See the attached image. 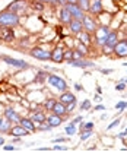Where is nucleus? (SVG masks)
I'll return each mask as SVG.
<instances>
[{"mask_svg":"<svg viewBox=\"0 0 127 152\" xmlns=\"http://www.w3.org/2000/svg\"><path fill=\"white\" fill-rule=\"evenodd\" d=\"M4 117L10 121V123H19V120H20V115L18 114V111H15L13 108H6L4 110Z\"/></svg>","mask_w":127,"mask_h":152,"instance_id":"19","label":"nucleus"},{"mask_svg":"<svg viewBox=\"0 0 127 152\" xmlns=\"http://www.w3.org/2000/svg\"><path fill=\"white\" fill-rule=\"evenodd\" d=\"M126 108H127V101H118V102L115 104V110H117V113L118 114L124 113Z\"/></svg>","mask_w":127,"mask_h":152,"instance_id":"27","label":"nucleus"},{"mask_svg":"<svg viewBox=\"0 0 127 152\" xmlns=\"http://www.w3.org/2000/svg\"><path fill=\"white\" fill-rule=\"evenodd\" d=\"M51 151H67V148L61 146V145H54V146H51Z\"/></svg>","mask_w":127,"mask_h":152,"instance_id":"41","label":"nucleus"},{"mask_svg":"<svg viewBox=\"0 0 127 152\" xmlns=\"http://www.w3.org/2000/svg\"><path fill=\"white\" fill-rule=\"evenodd\" d=\"M58 101H60V102H63V104H66V105H69L70 102H73V101H77V99H76V95L67 89V91H64V92H61V94H60V96H58Z\"/></svg>","mask_w":127,"mask_h":152,"instance_id":"16","label":"nucleus"},{"mask_svg":"<svg viewBox=\"0 0 127 152\" xmlns=\"http://www.w3.org/2000/svg\"><path fill=\"white\" fill-rule=\"evenodd\" d=\"M99 110H105V105L98 104V105H95V107H93V111H99Z\"/></svg>","mask_w":127,"mask_h":152,"instance_id":"48","label":"nucleus"},{"mask_svg":"<svg viewBox=\"0 0 127 152\" xmlns=\"http://www.w3.org/2000/svg\"><path fill=\"white\" fill-rule=\"evenodd\" d=\"M29 130H26L23 126H20L19 123H16L15 126H12L10 127V130H9V134L13 137V136H16V137H23V136H28L29 134Z\"/></svg>","mask_w":127,"mask_h":152,"instance_id":"12","label":"nucleus"},{"mask_svg":"<svg viewBox=\"0 0 127 152\" xmlns=\"http://www.w3.org/2000/svg\"><path fill=\"white\" fill-rule=\"evenodd\" d=\"M91 107H92V104L89 99H83L82 104H80V110L82 111H88V110H91Z\"/></svg>","mask_w":127,"mask_h":152,"instance_id":"31","label":"nucleus"},{"mask_svg":"<svg viewBox=\"0 0 127 152\" xmlns=\"http://www.w3.org/2000/svg\"><path fill=\"white\" fill-rule=\"evenodd\" d=\"M74 89L76 91H82V85L80 83H74Z\"/></svg>","mask_w":127,"mask_h":152,"instance_id":"50","label":"nucleus"},{"mask_svg":"<svg viewBox=\"0 0 127 152\" xmlns=\"http://www.w3.org/2000/svg\"><path fill=\"white\" fill-rule=\"evenodd\" d=\"M47 80H48V83L55 88L57 91H60V92H64V91H67L69 89V86H67V82L61 77V76L58 75H48L47 77Z\"/></svg>","mask_w":127,"mask_h":152,"instance_id":"2","label":"nucleus"},{"mask_svg":"<svg viewBox=\"0 0 127 152\" xmlns=\"http://www.w3.org/2000/svg\"><path fill=\"white\" fill-rule=\"evenodd\" d=\"M127 133L126 132H121V133H118V134H117V137H118V139H124V136H126Z\"/></svg>","mask_w":127,"mask_h":152,"instance_id":"49","label":"nucleus"},{"mask_svg":"<svg viewBox=\"0 0 127 152\" xmlns=\"http://www.w3.org/2000/svg\"><path fill=\"white\" fill-rule=\"evenodd\" d=\"M69 28H70V32L72 34H79V32H82L83 31V23H82V20H79V19H73L72 22L69 23Z\"/></svg>","mask_w":127,"mask_h":152,"instance_id":"21","label":"nucleus"},{"mask_svg":"<svg viewBox=\"0 0 127 152\" xmlns=\"http://www.w3.org/2000/svg\"><path fill=\"white\" fill-rule=\"evenodd\" d=\"M99 72L102 75H111L112 73V69H99Z\"/></svg>","mask_w":127,"mask_h":152,"instance_id":"45","label":"nucleus"},{"mask_svg":"<svg viewBox=\"0 0 127 152\" xmlns=\"http://www.w3.org/2000/svg\"><path fill=\"white\" fill-rule=\"evenodd\" d=\"M104 9L102 6V0H89V9H88V13L91 15H98L101 13Z\"/></svg>","mask_w":127,"mask_h":152,"instance_id":"14","label":"nucleus"},{"mask_svg":"<svg viewBox=\"0 0 127 152\" xmlns=\"http://www.w3.org/2000/svg\"><path fill=\"white\" fill-rule=\"evenodd\" d=\"M118 42V34H117V31H109L108 37H107V41H105V44L104 45H107L109 48H114V45Z\"/></svg>","mask_w":127,"mask_h":152,"instance_id":"22","label":"nucleus"},{"mask_svg":"<svg viewBox=\"0 0 127 152\" xmlns=\"http://www.w3.org/2000/svg\"><path fill=\"white\" fill-rule=\"evenodd\" d=\"M73 58H83V54L79 50H73Z\"/></svg>","mask_w":127,"mask_h":152,"instance_id":"43","label":"nucleus"},{"mask_svg":"<svg viewBox=\"0 0 127 152\" xmlns=\"http://www.w3.org/2000/svg\"><path fill=\"white\" fill-rule=\"evenodd\" d=\"M58 20H60L63 25H69V23L73 20L72 15H70V12H69V9H67L64 4L60 7V12H58Z\"/></svg>","mask_w":127,"mask_h":152,"instance_id":"13","label":"nucleus"},{"mask_svg":"<svg viewBox=\"0 0 127 152\" xmlns=\"http://www.w3.org/2000/svg\"><path fill=\"white\" fill-rule=\"evenodd\" d=\"M44 4H53V6H55L57 4V0H41Z\"/></svg>","mask_w":127,"mask_h":152,"instance_id":"46","label":"nucleus"},{"mask_svg":"<svg viewBox=\"0 0 127 152\" xmlns=\"http://www.w3.org/2000/svg\"><path fill=\"white\" fill-rule=\"evenodd\" d=\"M55 101H57V99H54V98H48V99L44 102V110H47V111H51V110H53V107H54Z\"/></svg>","mask_w":127,"mask_h":152,"instance_id":"28","label":"nucleus"},{"mask_svg":"<svg viewBox=\"0 0 127 152\" xmlns=\"http://www.w3.org/2000/svg\"><path fill=\"white\" fill-rule=\"evenodd\" d=\"M19 124H20V126H23V127H25L26 130H29V132H35V130H36V123H34V120H32V118H28V117H20Z\"/></svg>","mask_w":127,"mask_h":152,"instance_id":"18","label":"nucleus"},{"mask_svg":"<svg viewBox=\"0 0 127 152\" xmlns=\"http://www.w3.org/2000/svg\"><path fill=\"white\" fill-rule=\"evenodd\" d=\"M66 3H77V0H66Z\"/></svg>","mask_w":127,"mask_h":152,"instance_id":"54","label":"nucleus"},{"mask_svg":"<svg viewBox=\"0 0 127 152\" xmlns=\"http://www.w3.org/2000/svg\"><path fill=\"white\" fill-rule=\"evenodd\" d=\"M3 145H4V137L0 136V146H3Z\"/></svg>","mask_w":127,"mask_h":152,"instance_id":"53","label":"nucleus"},{"mask_svg":"<svg viewBox=\"0 0 127 152\" xmlns=\"http://www.w3.org/2000/svg\"><path fill=\"white\" fill-rule=\"evenodd\" d=\"M10 127H12V123L6 117H3V118L0 117V133H9Z\"/></svg>","mask_w":127,"mask_h":152,"instance_id":"25","label":"nucleus"},{"mask_svg":"<svg viewBox=\"0 0 127 152\" xmlns=\"http://www.w3.org/2000/svg\"><path fill=\"white\" fill-rule=\"evenodd\" d=\"M80 130H93V121L82 123V124H80Z\"/></svg>","mask_w":127,"mask_h":152,"instance_id":"35","label":"nucleus"},{"mask_svg":"<svg viewBox=\"0 0 127 152\" xmlns=\"http://www.w3.org/2000/svg\"><path fill=\"white\" fill-rule=\"evenodd\" d=\"M50 60L54 61V63L64 61V50H63L61 47H55L54 50L51 51V58H50Z\"/></svg>","mask_w":127,"mask_h":152,"instance_id":"17","label":"nucleus"},{"mask_svg":"<svg viewBox=\"0 0 127 152\" xmlns=\"http://www.w3.org/2000/svg\"><path fill=\"white\" fill-rule=\"evenodd\" d=\"M64 133H66V134H69V136L76 134V124H73V123L67 124V126H66V129H64Z\"/></svg>","mask_w":127,"mask_h":152,"instance_id":"29","label":"nucleus"},{"mask_svg":"<svg viewBox=\"0 0 127 152\" xmlns=\"http://www.w3.org/2000/svg\"><path fill=\"white\" fill-rule=\"evenodd\" d=\"M95 99H96V101H101V96H99V94L95 95Z\"/></svg>","mask_w":127,"mask_h":152,"instance_id":"55","label":"nucleus"},{"mask_svg":"<svg viewBox=\"0 0 127 152\" xmlns=\"http://www.w3.org/2000/svg\"><path fill=\"white\" fill-rule=\"evenodd\" d=\"M13 39H15L13 29L9 28V26L0 25V41H3V42H12Z\"/></svg>","mask_w":127,"mask_h":152,"instance_id":"8","label":"nucleus"},{"mask_svg":"<svg viewBox=\"0 0 127 152\" xmlns=\"http://www.w3.org/2000/svg\"><path fill=\"white\" fill-rule=\"evenodd\" d=\"M112 51H114V54H115V56L120 57V58L127 57V39H121V41H118V42L114 45Z\"/></svg>","mask_w":127,"mask_h":152,"instance_id":"10","label":"nucleus"},{"mask_svg":"<svg viewBox=\"0 0 127 152\" xmlns=\"http://www.w3.org/2000/svg\"><path fill=\"white\" fill-rule=\"evenodd\" d=\"M108 34H109V28H108V26H105V25L98 26V28H96V31L93 32L95 44H96V45H99V47H102V45L105 44V41H107Z\"/></svg>","mask_w":127,"mask_h":152,"instance_id":"3","label":"nucleus"},{"mask_svg":"<svg viewBox=\"0 0 127 152\" xmlns=\"http://www.w3.org/2000/svg\"><path fill=\"white\" fill-rule=\"evenodd\" d=\"M76 50H79L83 56H85V54H88V51H89V50H88V47H86V44H83V42H80V41H79V44H77V48H76Z\"/></svg>","mask_w":127,"mask_h":152,"instance_id":"33","label":"nucleus"},{"mask_svg":"<svg viewBox=\"0 0 127 152\" xmlns=\"http://www.w3.org/2000/svg\"><path fill=\"white\" fill-rule=\"evenodd\" d=\"M70 66L73 67H80V69H91V67H95L93 61L91 60H85V58H73L70 61H67Z\"/></svg>","mask_w":127,"mask_h":152,"instance_id":"11","label":"nucleus"},{"mask_svg":"<svg viewBox=\"0 0 127 152\" xmlns=\"http://www.w3.org/2000/svg\"><path fill=\"white\" fill-rule=\"evenodd\" d=\"M120 124V118H117V120H112L111 123L108 124V127H107V130H111V129H114L115 126H118Z\"/></svg>","mask_w":127,"mask_h":152,"instance_id":"38","label":"nucleus"},{"mask_svg":"<svg viewBox=\"0 0 127 152\" xmlns=\"http://www.w3.org/2000/svg\"><path fill=\"white\" fill-rule=\"evenodd\" d=\"M76 104H77V101H73V102H70L69 105H66V107H67V111H69V113H70V111H73V110L76 108Z\"/></svg>","mask_w":127,"mask_h":152,"instance_id":"42","label":"nucleus"},{"mask_svg":"<svg viewBox=\"0 0 127 152\" xmlns=\"http://www.w3.org/2000/svg\"><path fill=\"white\" fill-rule=\"evenodd\" d=\"M73 60V50L69 48V50H64V61H70Z\"/></svg>","mask_w":127,"mask_h":152,"instance_id":"36","label":"nucleus"},{"mask_svg":"<svg viewBox=\"0 0 127 152\" xmlns=\"http://www.w3.org/2000/svg\"><path fill=\"white\" fill-rule=\"evenodd\" d=\"M57 4L63 6V4H66V0H57Z\"/></svg>","mask_w":127,"mask_h":152,"instance_id":"52","label":"nucleus"},{"mask_svg":"<svg viewBox=\"0 0 127 152\" xmlns=\"http://www.w3.org/2000/svg\"><path fill=\"white\" fill-rule=\"evenodd\" d=\"M53 127L48 124V123H39V126H36V130H41V132H50Z\"/></svg>","mask_w":127,"mask_h":152,"instance_id":"30","label":"nucleus"},{"mask_svg":"<svg viewBox=\"0 0 127 152\" xmlns=\"http://www.w3.org/2000/svg\"><path fill=\"white\" fill-rule=\"evenodd\" d=\"M35 151H39V152H48V151H51V148H48V146H41V148H36Z\"/></svg>","mask_w":127,"mask_h":152,"instance_id":"47","label":"nucleus"},{"mask_svg":"<svg viewBox=\"0 0 127 152\" xmlns=\"http://www.w3.org/2000/svg\"><path fill=\"white\" fill-rule=\"evenodd\" d=\"M126 133H127V129H126Z\"/></svg>","mask_w":127,"mask_h":152,"instance_id":"58","label":"nucleus"},{"mask_svg":"<svg viewBox=\"0 0 127 152\" xmlns=\"http://www.w3.org/2000/svg\"><path fill=\"white\" fill-rule=\"evenodd\" d=\"M51 113H54V114H57V115L64 117V115L69 113V111H67L66 104H63V102H60V101H55V104H54V107H53V110H51Z\"/></svg>","mask_w":127,"mask_h":152,"instance_id":"20","label":"nucleus"},{"mask_svg":"<svg viewBox=\"0 0 127 152\" xmlns=\"http://www.w3.org/2000/svg\"><path fill=\"white\" fill-rule=\"evenodd\" d=\"M26 7H28V1L26 0H13L12 3L7 4L6 9H9V10H12V12L19 15V12H23Z\"/></svg>","mask_w":127,"mask_h":152,"instance_id":"9","label":"nucleus"},{"mask_svg":"<svg viewBox=\"0 0 127 152\" xmlns=\"http://www.w3.org/2000/svg\"><path fill=\"white\" fill-rule=\"evenodd\" d=\"M64 6L69 9V12H70V15H72L73 19H79V20L83 19V16H85V10H83L77 3H66Z\"/></svg>","mask_w":127,"mask_h":152,"instance_id":"6","label":"nucleus"},{"mask_svg":"<svg viewBox=\"0 0 127 152\" xmlns=\"http://www.w3.org/2000/svg\"><path fill=\"white\" fill-rule=\"evenodd\" d=\"M92 133H93V130H82V132H80V140L83 142V140L89 139L92 136Z\"/></svg>","mask_w":127,"mask_h":152,"instance_id":"32","label":"nucleus"},{"mask_svg":"<svg viewBox=\"0 0 127 152\" xmlns=\"http://www.w3.org/2000/svg\"><path fill=\"white\" fill-rule=\"evenodd\" d=\"M123 66H124V67H127V61H126V63H123Z\"/></svg>","mask_w":127,"mask_h":152,"instance_id":"57","label":"nucleus"},{"mask_svg":"<svg viewBox=\"0 0 127 152\" xmlns=\"http://www.w3.org/2000/svg\"><path fill=\"white\" fill-rule=\"evenodd\" d=\"M77 37H79V41L80 42H83V44H86V45H89L91 44V41H92V34L91 32H88V31H82V32H79L77 34Z\"/></svg>","mask_w":127,"mask_h":152,"instance_id":"23","label":"nucleus"},{"mask_svg":"<svg viewBox=\"0 0 127 152\" xmlns=\"http://www.w3.org/2000/svg\"><path fill=\"white\" fill-rule=\"evenodd\" d=\"M77 4H79L85 12H88V9H89V0H77Z\"/></svg>","mask_w":127,"mask_h":152,"instance_id":"34","label":"nucleus"},{"mask_svg":"<svg viewBox=\"0 0 127 152\" xmlns=\"http://www.w3.org/2000/svg\"><path fill=\"white\" fill-rule=\"evenodd\" d=\"M126 88L127 86H126V83H124L123 80H120L118 83H115V91H118V92H123Z\"/></svg>","mask_w":127,"mask_h":152,"instance_id":"37","label":"nucleus"},{"mask_svg":"<svg viewBox=\"0 0 127 152\" xmlns=\"http://www.w3.org/2000/svg\"><path fill=\"white\" fill-rule=\"evenodd\" d=\"M0 25L3 26H9V28H15L19 25V15L9 10V9H4L0 12Z\"/></svg>","mask_w":127,"mask_h":152,"instance_id":"1","label":"nucleus"},{"mask_svg":"<svg viewBox=\"0 0 127 152\" xmlns=\"http://www.w3.org/2000/svg\"><path fill=\"white\" fill-rule=\"evenodd\" d=\"M13 143H19L20 142V137H16V136H13V140H12Z\"/></svg>","mask_w":127,"mask_h":152,"instance_id":"51","label":"nucleus"},{"mask_svg":"<svg viewBox=\"0 0 127 152\" xmlns=\"http://www.w3.org/2000/svg\"><path fill=\"white\" fill-rule=\"evenodd\" d=\"M82 23H83V29L88 31V32H91V34H93L96 31V28H98V25H96L95 19L92 18L91 13H85V16L82 19Z\"/></svg>","mask_w":127,"mask_h":152,"instance_id":"7","label":"nucleus"},{"mask_svg":"<svg viewBox=\"0 0 127 152\" xmlns=\"http://www.w3.org/2000/svg\"><path fill=\"white\" fill-rule=\"evenodd\" d=\"M121 80H123V82H124V83H127V77H126V79H121Z\"/></svg>","mask_w":127,"mask_h":152,"instance_id":"56","label":"nucleus"},{"mask_svg":"<svg viewBox=\"0 0 127 152\" xmlns=\"http://www.w3.org/2000/svg\"><path fill=\"white\" fill-rule=\"evenodd\" d=\"M64 142H67V139H66V137H63V136H60V137H54V139H53V143H64Z\"/></svg>","mask_w":127,"mask_h":152,"instance_id":"39","label":"nucleus"},{"mask_svg":"<svg viewBox=\"0 0 127 152\" xmlns=\"http://www.w3.org/2000/svg\"><path fill=\"white\" fill-rule=\"evenodd\" d=\"M29 54L34 57V58H36V60H41V61H47V60L51 58V51H47V50H44L41 47L31 48V53Z\"/></svg>","mask_w":127,"mask_h":152,"instance_id":"5","label":"nucleus"},{"mask_svg":"<svg viewBox=\"0 0 127 152\" xmlns=\"http://www.w3.org/2000/svg\"><path fill=\"white\" fill-rule=\"evenodd\" d=\"M31 118L34 120V123L39 124V123H44V121L47 120V115H45V113H44L42 110H39V111H35V113L32 114Z\"/></svg>","mask_w":127,"mask_h":152,"instance_id":"24","label":"nucleus"},{"mask_svg":"<svg viewBox=\"0 0 127 152\" xmlns=\"http://www.w3.org/2000/svg\"><path fill=\"white\" fill-rule=\"evenodd\" d=\"M0 58H1L6 64H9V66H12V67H16V69H20V70L29 67V64H28L26 61H23V60H18V58H13V57H9V56H1Z\"/></svg>","mask_w":127,"mask_h":152,"instance_id":"4","label":"nucleus"},{"mask_svg":"<svg viewBox=\"0 0 127 152\" xmlns=\"http://www.w3.org/2000/svg\"><path fill=\"white\" fill-rule=\"evenodd\" d=\"M82 120H83V117H82V115H77L76 118H73V120L70 121V123H73V124H77V123H80Z\"/></svg>","mask_w":127,"mask_h":152,"instance_id":"44","label":"nucleus"},{"mask_svg":"<svg viewBox=\"0 0 127 152\" xmlns=\"http://www.w3.org/2000/svg\"><path fill=\"white\" fill-rule=\"evenodd\" d=\"M63 120H64V117H61V115H57V114H54V113H51L50 115H47V123L54 129V127H58L61 123H63Z\"/></svg>","mask_w":127,"mask_h":152,"instance_id":"15","label":"nucleus"},{"mask_svg":"<svg viewBox=\"0 0 127 152\" xmlns=\"http://www.w3.org/2000/svg\"><path fill=\"white\" fill-rule=\"evenodd\" d=\"M3 151H6V152H13V151H16V146H13V145H12V143H10V145H4V146H3Z\"/></svg>","mask_w":127,"mask_h":152,"instance_id":"40","label":"nucleus"},{"mask_svg":"<svg viewBox=\"0 0 127 152\" xmlns=\"http://www.w3.org/2000/svg\"><path fill=\"white\" fill-rule=\"evenodd\" d=\"M44 6H45V4H44L41 0H32V1H31V7H32L35 12H42V10L45 9Z\"/></svg>","mask_w":127,"mask_h":152,"instance_id":"26","label":"nucleus"}]
</instances>
